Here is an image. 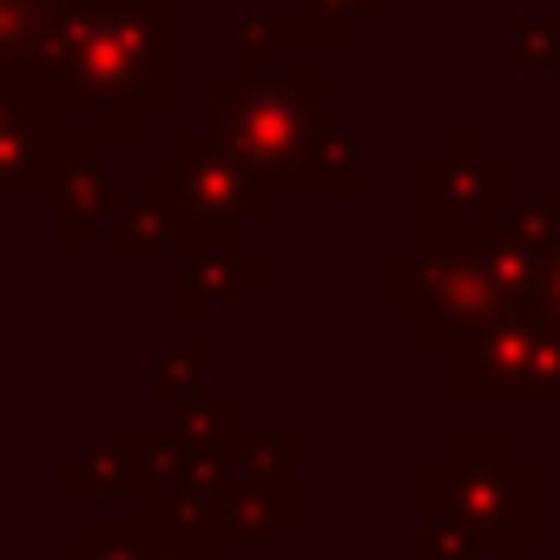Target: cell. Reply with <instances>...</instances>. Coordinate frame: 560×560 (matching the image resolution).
<instances>
[{
  "mask_svg": "<svg viewBox=\"0 0 560 560\" xmlns=\"http://www.w3.org/2000/svg\"><path fill=\"white\" fill-rule=\"evenodd\" d=\"M27 86L86 132H139L178 93V0H40Z\"/></svg>",
  "mask_w": 560,
  "mask_h": 560,
  "instance_id": "1",
  "label": "cell"
},
{
  "mask_svg": "<svg viewBox=\"0 0 560 560\" xmlns=\"http://www.w3.org/2000/svg\"><path fill=\"white\" fill-rule=\"evenodd\" d=\"M205 100L218 113V139L231 145V159L270 191H298L311 145L324 139V113H330V80L324 73H211Z\"/></svg>",
  "mask_w": 560,
  "mask_h": 560,
  "instance_id": "2",
  "label": "cell"
},
{
  "mask_svg": "<svg viewBox=\"0 0 560 560\" xmlns=\"http://www.w3.org/2000/svg\"><path fill=\"white\" fill-rule=\"evenodd\" d=\"M152 198L178 218V231H231V224H250L264 218V185L231 159L224 139L211 132H185L165 159H152L145 172Z\"/></svg>",
  "mask_w": 560,
  "mask_h": 560,
  "instance_id": "3",
  "label": "cell"
},
{
  "mask_svg": "<svg viewBox=\"0 0 560 560\" xmlns=\"http://www.w3.org/2000/svg\"><path fill=\"white\" fill-rule=\"evenodd\" d=\"M508 218V172L475 152L468 132H448V152L422 165V237L462 250Z\"/></svg>",
  "mask_w": 560,
  "mask_h": 560,
  "instance_id": "4",
  "label": "cell"
},
{
  "mask_svg": "<svg viewBox=\"0 0 560 560\" xmlns=\"http://www.w3.org/2000/svg\"><path fill=\"white\" fill-rule=\"evenodd\" d=\"M60 211H67V237H80L86 231V218H113L119 211V185H113V172L93 159V152H80L67 172H60Z\"/></svg>",
  "mask_w": 560,
  "mask_h": 560,
  "instance_id": "5",
  "label": "cell"
},
{
  "mask_svg": "<svg viewBox=\"0 0 560 560\" xmlns=\"http://www.w3.org/2000/svg\"><path fill=\"white\" fill-rule=\"evenodd\" d=\"M350 185H357V139L324 126V139H317L311 159H304L298 191H350Z\"/></svg>",
  "mask_w": 560,
  "mask_h": 560,
  "instance_id": "6",
  "label": "cell"
},
{
  "mask_svg": "<svg viewBox=\"0 0 560 560\" xmlns=\"http://www.w3.org/2000/svg\"><path fill=\"white\" fill-rule=\"evenodd\" d=\"M514 67H560V14L547 21L514 14Z\"/></svg>",
  "mask_w": 560,
  "mask_h": 560,
  "instance_id": "7",
  "label": "cell"
},
{
  "mask_svg": "<svg viewBox=\"0 0 560 560\" xmlns=\"http://www.w3.org/2000/svg\"><path fill=\"white\" fill-rule=\"evenodd\" d=\"M304 14L330 34V40H357L370 14H383V0H304Z\"/></svg>",
  "mask_w": 560,
  "mask_h": 560,
  "instance_id": "8",
  "label": "cell"
},
{
  "mask_svg": "<svg viewBox=\"0 0 560 560\" xmlns=\"http://www.w3.org/2000/svg\"><path fill=\"white\" fill-rule=\"evenodd\" d=\"M172 231H178V218H172L159 198H139V205L119 218V237H126V250H152V244H159V237H172Z\"/></svg>",
  "mask_w": 560,
  "mask_h": 560,
  "instance_id": "9",
  "label": "cell"
},
{
  "mask_svg": "<svg viewBox=\"0 0 560 560\" xmlns=\"http://www.w3.org/2000/svg\"><path fill=\"white\" fill-rule=\"evenodd\" d=\"M514 224H521V231H527L534 244H547V237L560 231V198H540V205H521V211H514Z\"/></svg>",
  "mask_w": 560,
  "mask_h": 560,
  "instance_id": "10",
  "label": "cell"
}]
</instances>
